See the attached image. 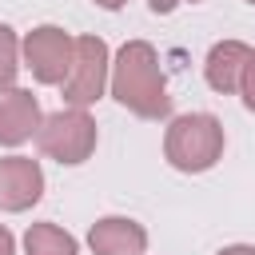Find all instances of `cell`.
<instances>
[{"instance_id":"1","label":"cell","mask_w":255,"mask_h":255,"mask_svg":"<svg viewBox=\"0 0 255 255\" xmlns=\"http://www.w3.org/2000/svg\"><path fill=\"white\" fill-rule=\"evenodd\" d=\"M112 96L143 116V120H163L171 112V96H167V84H163V72H159V56L147 40H128L112 64Z\"/></svg>"},{"instance_id":"2","label":"cell","mask_w":255,"mask_h":255,"mask_svg":"<svg viewBox=\"0 0 255 255\" xmlns=\"http://www.w3.org/2000/svg\"><path fill=\"white\" fill-rule=\"evenodd\" d=\"M163 155L179 171H207L223 155V124L207 112H191V116L171 120L167 139H163Z\"/></svg>"},{"instance_id":"3","label":"cell","mask_w":255,"mask_h":255,"mask_svg":"<svg viewBox=\"0 0 255 255\" xmlns=\"http://www.w3.org/2000/svg\"><path fill=\"white\" fill-rule=\"evenodd\" d=\"M40 151L60 159V163H84L96 151V120L84 108H64L52 112L48 120H40Z\"/></svg>"},{"instance_id":"4","label":"cell","mask_w":255,"mask_h":255,"mask_svg":"<svg viewBox=\"0 0 255 255\" xmlns=\"http://www.w3.org/2000/svg\"><path fill=\"white\" fill-rule=\"evenodd\" d=\"M112 60H108V44L100 36H80L76 40V56H72V72L64 80V100L72 108H88L104 96V88L112 84Z\"/></svg>"},{"instance_id":"5","label":"cell","mask_w":255,"mask_h":255,"mask_svg":"<svg viewBox=\"0 0 255 255\" xmlns=\"http://www.w3.org/2000/svg\"><path fill=\"white\" fill-rule=\"evenodd\" d=\"M72 56H76V40L56 24L32 28L24 36V64L40 84H64L72 72Z\"/></svg>"},{"instance_id":"6","label":"cell","mask_w":255,"mask_h":255,"mask_svg":"<svg viewBox=\"0 0 255 255\" xmlns=\"http://www.w3.org/2000/svg\"><path fill=\"white\" fill-rule=\"evenodd\" d=\"M44 195V171L28 155H8L0 159V207L4 211H24Z\"/></svg>"},{"instance_id":"7","label":"cell","mask_w":255,"mask_h":255,"mask_svg":"<svg viewBox=\"0 0 255 255\" xmlns=\"http://www.w3.org/2000/svg\"><path fill=\"white\" fill-rule=\"evenodd\" d=\"M32 131H40V104L24 88H4L0 92V143L16 147Z\"/></svg>"},{"instance_id":"8","label":"cell","mask_w":255,"mask_h":255,"mask_svg":"<svg viewBox=\"0 0 255 255\" xmlns=\"http://www.w3.org/2000/svg\"><path fill=\"white\" fill-rule=\"evenodd\" d=\"M88 243H92L96 255H143V247H147V231H143L135 219L108 215V219L92 223Z\"/></svg>"},{"instance_id":"9","label":"cell","mask_w":255,"mask_h":255,"mask_svg":"<svg viewBox=\"0 0 255 255\" xmlns=\"http://www.w3.org/2000/svg\"><path fill=\"white\" fill-rule=\"evenodd\" d=\"M251 56H255V52H251L247 44H239V40H223V44H215V48L207 52V64H203L207 84H211L215 92H223V96H227V92H239Z\"/></svg>"},{"instance_id":"10","label":"cell","mask_w":255,"mask_h":255,"mask_svg":"<svg viewBox=\"0 0 255 255\" xmlns=\"http://www.w3.org/2000/svg\"><path fill=\"white\" fill-rule=\"evenodd\" d=\"M28 255H76V239L56 223H32L24 235Z\"/></svg>"},{"instance_id":"11","label":"cell","mask_w":255,"mask_h":255,"mask_svg":"<svg viewBox=\"0 0 255 255\" xmlns=\"http://www.w3.org/2000/svg\"><path fill=\"white\" fill-rule=\"evenodd\" d=\"M16 72H20V44H16V32L0 24V92L12 88Z\"/></svg>"},{"instance_id":"12","label":"cell","mask_w":255,"mask_h":255,"mask_svg":"<svg viewBox=\"0 0 255 255\" xmlns=\"http://www.w3.org/2000/svg\"><path fill=\"white\" fill-rule=\"evenodd\" d=\"M239 96H243V104L255 112V56H251V64H247V72H243V84H239Z\"/></svg>"},{"instance_id":"13","label":"cell","mask_w":255,"mask_h":255,"mask_svg":"<svg viewBox=\"0 0 255 255\" xmlns=\"http://www.w3.org/2000/svg\"><path fill=\"white\" fill-rule=\"evenodd\" d=\"M12 251H16V239H12V231L0 223V255H12Z\"/></svg>"},{"instance_id":"14","label":"cell","mask_w":255,"mask_h":255,"mask_svg":"<svg viewBox=\"0 0 255 255\" xmlns=\"http://www.w3.org/2000/svg\"><path fill=\"white\" fill-rule=\"evenodd\" d=\"M219 255H255V247H247V243H235V247H223Z\"/></svg>"},{"instance_id":"15","label":"cell","mask_w":255,"mask_h":255,"mask_svg":"<svg viewBox=\"0 0 255 255\" xmlns=\"http://www.w3.org/2000/svg\"><path fill=\"white\" fill-rule=\"evenodd\" d=\"M147 4H151V8H155V12H171V8H175V4H179V0H147Z\"/></svg>"},{"instance_id":"16","label":"cell","mask_w":255,"mask_h":255,"mask_svg":"<svg viewBox=\"0 0 255 255\" xmlns=\"http://www.w3.org/2000/svg\"><path fill=\"white\" fill-rule=\"evenodd\" d=\"M96 4H100V8H108V12H112V8H124V4H128V0H96Z\"/></svg>"},{"instance_id":"17","label":"cell","mask_w":255,"mask_h":255,"mask_svg":"<svg viewBox=\"0 0 255 255\" xmlns=\"http://www.w3.org/2000/svg\"><path fill=\"white\" fill-rule=\"evenodd\" d=\"M247 4H255V0H247Z\"/></svg>"},{"instance_id":"18","label":"cell","mask_w":255,"mask_h":255,"mask_svg":"<svg viewBox=\"0 0 255 255\" xmlns=\"http://www.w3.org/2000/svg\"><path fill=\"white\" fill-rule=\"evenodd\" d=\"M191 4H195V0H191Z\"/></svg>"}]
</instances>
